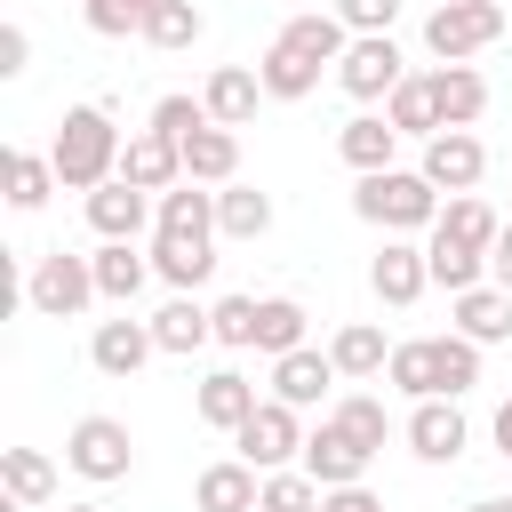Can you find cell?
<instances>
[{
    "mask_svg": "<svg viewBox=\"0 0 512 512\" xmlns=\"http://www.w3.org/2000/svg\"><path fill=\"white\" fill-rule=\"evenodd\" d=\"M336 152H344V168H352V176H384V168H392V152H400V128H392L384 112H352V120L336 128Z\"/></svg>",
    "mask_w": 512,
    "mask_h": 512,
    "instance_id": "e0dca14e",
    "label": "cell"
},
{
    "mask_svg": "<svg viewBox=\"0 0 512 512\" xmlns=\"http://www.w3.org/2000/svg\"><path fill=\"white\" fill-rule=\"evenodd\" d=\"M56 184H64V176H56L48 152H8V208H16V216H32Z\"/></svg>",
    "mask_w": 512,
    "mask_h": 512,
    "instance_id": "8d00e7d4",
    "label": "cell"
},
{
    "mask_svg": "<svg viewBox=\"0 0 512 512\" xmlns=\"http://www.w3.org/2000/svg\"><path fill=\"white\" fill-rule=\"evenodd\" d=\"M408 448H416L424 464H456V456L472 448L464 408H456V400H416V408H408Z\"/></svg>",
    "mask_w": 512,
    "mask_h": 512,
    "instance_id": "7c38bea8",
    "label": "cell"
},
{
    "mask_svg": "<svg viewBox=\"0 0 512 512\" xmlns=\"http://www.w3.org/2000/svg\"><path fill=\"white\" fill-rule=\"evenodd\" d=\"M120 152H128V144H120V128H112L104 104H72L64 128H56V144H48L64 192H96V184H112V176H120Z\"/></svg>",
    "mask_w": 512,
    "mask_h": 512,
    "instance_id": "6da1fadb",
    "label": "cell"
},
{
    "mask_svg": "<svg viewBox=\"0 0 512 512\" xmlns=\"http://www.w3.org/2000/svg\"><path fill=\"white\" fill-rule=\"evenodd\" d=\"M368 464H376V448H360L336 416H320V432H304V472H312L320 488H360Z\"/></svg>",
    "mask_w": 512,
    "mask_h": 512,
    "instance_id": "ba28073f",
    "label": "cell"
},
{
    "mask_svg": "<svg viewBox=\"0 0 512 512\" xmlns=\"http://www.w3.org/2000/svg\"><path fill=\"white\" fill-rule=\"evenodd\" d=\"M320 480L304 472V464H288V472H264V496H256V512H320Z\"/></svg>",
    "mask_w": 512,
    "mask_h": 512,
    "instance_id": "f35d334b",
    "label": "cell"
},
{
    "mask_svg": "<svg viewBox=\"0 0 512 512\" xmlns=\"http://www.w3.org/2000/svg\"><path fill=\"white\" fill-rule=\"evenodd\" d=\"M200 32H208L200 0H160V8L144 16V40H152V48H192Z\"/></svg>",
    "mask_w": 512,
    "mask_h": 512,
    "instance_id": "74e56055",
    "label": "cell"
},
{
    "mask_svg": "<svg viewBox=\"0 0 512 512\" xmlns=\"http://www.w3.org/2000/svg\"><path fill=\"white\" fill-rule=\"evenodd\" d=\"M144 128H152V136H168V144H176V152H184V144H192V136H200V128H208V104H200V96H160V104H152V120H144Z\"/></svg>",
    "mask_w": 512,
    "mask_h": 512,
    "instance_id": "60d3db41",
    "label": "cell"
},
{
    "mask_svg": "<svg viewBox=\"0 0 512 512\" xmlns=\"http://www.w3.org/2000/svg\"><path fill=\"white\" fill-rule=\"evenodd\" d=\"M328 416H336V424H344L360 448H384V440H392V416H384V400H376V392H344Z\"/></svg>",
    "mask_w": 512,
    "mask_h": 512,
    "instance_id": "ab89813d",
    "label": "cell"
},
{
    "mask_svg": "<svg viewBox=\"0 0 512 512\" xmlns=\"http://www.w3.org/2000/svg\"><path fill=\"white\" fill-rule=\"evenodd\" d=\"M424 256H432V288H448V296H464V288H488V256L480 248H464V240H424Z\"/></svg>",
    "mask_w": 512,
    "mask_h": 512,
    "instance_id": "836d02e7",
    "label": "cell"
},
{
    "mask_svg": "<svg viewBox=\"0 0 512 512\" xmlns=\"http://www.w3.org/2000/svg\"><path fill=\"white\" fill-rule=\"evenodd\" d=\"M136 8H144V16H152V8H160V0H136Z\"/></svg>",
    "mask_w": 512,
    "mask_h": 512,
    "instance_id": "f5cc1de1",
    "label": "cell"
},
{
    "mask_svg": "<svg viewBox=\"0 0 512 512\" xmlns=\"http://www.w3.org/2000/svg\"><path fill=\"white\" fill-rule=\"evenodd\" d=\"M256 80H264V96H272V104H304V96L320 88V64H304L296 48H280V40H272V48L256 56Z\"/></svg>",
    "mask_w": 512,
    "mask_h": 512,
    "instance_id": "4dcf8cb0",
    "label": "cell"
},
{
    "mask_svg": "<svg viewBox=\"0 0 512 512\" xmlns=\"http://www.w3.org/2000/svg\"><path fill=\"white\" fill-rule=\"evenodd\" d=\"M24 64H32V32L0 24V80H24Z\"/></svg>",
    "mask_w": 512,
    "mask_h": 512,
    "instance_id": "bcb514c9",
    "label": "cell"
},
{
    "mask_svg": "<svg viewBox=\"0 0 512 512\" xmlns=\"http://www.w3.org/2000/svg\"><path fill=\"white\" fill-rule=\"evenodd\" d=\"M320 512H384V496L360 480V488H328V496H320Z\"/></svg>",
    "mask_w": 512,
    "mask_h": 512,
    "instance_id": "7dc6e473",
    "label": "cell"
},
{
    "mask_svg": "<svg viewBox=\"0 0 512 512\" xmlns=\"http://www.w3.org/2000/svg\"><path fill=\"white\" fill-rule=\"evenodd\" d=\"M152 352H160V344H152V320H136V312L96 320V336H88V360H96L104 376H136Z\"/></svg>",
    "mask_w": 512,
    "mask_h": 512,
    "instance_id": "9a60e30c",
    "label": "cell"
},
{
    "mask_svg": "<svg viewBox=\"0 0 512 512\" xmlns=\"http://www.w3.org/2000/svg\"><path fill=\"white\" fill-rule=\"evenodd\" d=\"M336 16H344V32H352V40H368V32H392L400 0H336Z\"/></svg>",
    "mask_w": 512,
    "mask_h": 512,
    "instance_id": "f6af8a7d",
    "label": "cell"
},
{
    "mask_svg": "<svg viewBox=\"0 0 512 512\" xmlns=\"http://www.w3.org/2000/svg\"><path fill=\"white\" fill-rule=\"evenodd\" d=\"M384 120L400 128V136H440V104H432V80H400L392 96H384Z\"/></svg>",
    "mask_w": 512,
    "mask_h": 512,
    "instance_id": "d590c367",
    "label": "cell"
},
{
    "mask_svg": "<svg viewBox=\"0 0 512 512\" xmlns=\"http://www.w3.org/2000/svg\"><path fill=\"white\" fill-rule=\"evenodd\" d=\"M0 488H8V504H48L56 496V464L40 456V448H0Z\"/></svg>",
    "mask_w": 512,
    "mask_h": 512,
    "instance_id": "d6a6232c",
    "label": "cell"
},
{
    "mask_svg": "<svg viewBox=\"0 0 512 512\" xmlns=\"http://www.w3.org/2000/svg\"><path fill=\"white\" fill-rule=\"evenodd\" d=\"M64 512H104V504H64Z\"/></svg>",
    "mask_w": 512,
    "mask_h": 512,
    "instance_id": "816d5d0a",
    "label": "cell"
},
{
    "mask_svg": "<svg viewBox=\"0 0 512 512\" xmlns=\"http://www.w3.org/2000/svg\"><path fill=\"white\" fill-rule=\"evenodd\" d=\"M232 448H240V464H256V472H288V464H304V408L264 400V408L232 432Z\"/></svg>",
    "mask_w": 512,
    "mask_h": 512,
    "instance_id": "8992f818",
    "label": "cell"
},
{
    "mask_svg": "<svg viewBox=\"0 0 512 512\" xmlns=\"http://www.w3.org/2000/svg\"><path fill=\"white\" fill-rule=\"evenodd\" d=\"M424 80H432V104H440V128H472V120L488 112V80H480L472 64H432Z\"/></svg>",
    "mask_w": 512,
    "mask_h": 512,
    "instance_id": "7402d4cb",
    "label": "cell"
},
{
    "mask_svg": "<svg viewBox=\"0 0 512 512\" xmlns=\"http://www.w3.org/2000/svg\"><path fill=\"white\" fill-rule=\"evenodd\" d=\"M24 304H32L40 320H80V312L96 304V264H88V256H72V248H48V256H32Z\"/></svg>",
    "mask_w": 512,
    "mask_h": 512,
    "instance_id": "277c9868",
    "label": "cell"
},
{
    "mask_svg": "<svg viewBox=\"0 0 512 512\" xmlns=\"http://www.w3.org/2000/svg\"><path fill=\"white\" fill-rule=\"evenodd\" d=\"M368 288H376V304H416V296L432 288V256H424L416 240H384V248L368 256Z\"/></svg>",
    "mask_w": 512,
    "mask_h": 512,
    "instance_id": "8fae6325",
    "label": "cell"
},
{
    "mask_svg": "<svg viewBox=\"0 0 512 512\" xmlns=\"http://www.w3.org/2000/svg\"><path fill=\"white\" fill-rule=\"evenodd\" d=\"M328 360H336V376H384L392 368V344H384V328L376 320H344L336 336H328Z\"/></svg>",
    "mask_w": 512,
    "mask_h": 512,
    "instance_id": "d4e9b609",
    "label": "cell"
},
{
    "mask_svg": "<svg viewBox=\"0 0 512 512\" xmlns=\"http://www.w3.org/2000/svg\"><path fill=\"white\" fill-rule=\"evenodd\" d=\"M184 176H192V184H216V192L240 184V128H216V120H208V128L184 144Z\"/></svg>",
    "mask_w": 512,
    "mask_h": 512,
    "instance_id": "cb8c5ba5",
    "label": "cell"
},
{
    "mask_svg": "<svg viewBox=\"0 0 512 512\" xmlns=\"http://www.w3.org/2000/svg\"><path fill=\"white\" fill-rule=\"evenodd\" d=\"M80 16H88L96 40H128V32H144V8H136V0H80Z\"/></svg>",
    "mask_w": 512,
    "mask_h": 512,
    "instance_id": "ee69618b",
    "label": "cell"
},
{
    "mask_svg": "<svg viewBox=\"0 0 512 512\" xmlns=\"http://www.w3.org/2000/svg\"><path fill=\"white\" fill-rule=\"evenodd\" d=\"M432 232H440V240H464V248H480V256H488V248L504 240V216H496L480 192H456V200L440 208V224H432Z\"/></svg>",
    "mask_w": 512,
    "mask_h": 512,
    "instance_id": "f546056e",
    "label": "cell"
},
{
    "mask_svg": "<svg viewBox=\"0 0 512 512\" xmlns=\"http://www.w3.org/2000/svg\"><path fill=\"white\" fill-rule=\"evenodd\" d=\"M120 176H128L136 192H152V200H160V192H176V184H184V152H176L168 136H152V128H144V136H128Z\"/></svg>",
    "mask_w": 512,
    "mask_h": 512,
    "instance_id": "d6986e66",
    "label": "cell"
},
{
    "mask_svg": "<svg viewBox=\"0 0 512 512\" xmlns=\"http://www.w3.org/2000/svg\"><path fill=\"white\" fill-rule=\"evenodd\" d=\"M208 272H216V240H176V232H152V280H168L176 296H192Z\"/></svg>",
    "mask_w": 512,
    "mask_h": 512,
    "instance_id": "603a6c76",
    "label": "cell"
},
{
    "mask_svg": "<svg viewBox=\"0 0 512 512\" xmlns=\"http://www.w3.org/2000/svg\"><path fill=\"white\" fill-rule=\"evenodd\" d=\"M152 344H160V352H200V344H216V312L192 304V296H168V304L152 312Z\"/></svg>",
    "mask_w": 512,
    "mask_h": 512,
    "instance_id": "83f0119b",
    "label": "cell"
},
{
    "mask_svg": "<svg viewBox=\"0 0 512 512\" xmlns=\"http://www.w3.org/2000/svg\"><path fill=\"white\" fill-rule=\"evenodd\" d=\"M216 232H224V240H264V232H272V192L224 184V192H216Z\"/></svg>",
    "mask_w": 512,
    "mask_h": 512,
    "instance_id": "1f68e13d",
    "label": "cell"
},
{
    "mask_svg": "<svg viewBox=\"0 0 512 512\" xmlns=\"http://www.w3.org/2000/svg\"><path fill=\"white\" fill-rule=\"evenodd\" d=\"M328 384H336V360L328 352H280L272 360V400H288V408H320L328 400Z\"/></svg>",
    "mask_w": 512,
    "mask_h": 512,
    "instance_id": "44dd1931",
    "label": "cell"
},
{
    "mask_svg": "<svg viewBox=\"0 0 512 512\" xmlns=\"http://www.w3.org/2000/svg\"><path fill=\"white\" fill-rule=\"evenodd\" d=\"M400 80H408V72H400V48H392V32H368V40H352V48H344V64H336V88H344L352 104H384Z\"/></svg>",
    "mask_w": 512,
    "mask_h": 512,
    "instance_id": "52a82bcc",
    "label": "cell"
},
{
    "mask_svg": "<svg viewBox=\"0 0 512 512\" xmlns=\"http://www.w3.org/2000/svg\"><path fill=\"white\" fill-rule=\"evenodd\" d=\"M256 496H264V472L240 464V456H216L192 480V512H256Z\"/></svg>",
    "mask_w": 512,
    "mask_h": 512,
    "instance_id": "5bb4252c",
    "label": "cell"
},
{
    "mask_svg": "<svg viewBox=\"0 0 512 512\" xmlns=\"http://www.w3.org/2000/svg\"><path fill=\"white\" fill-rule=\"evenodd\" d=\"M192 408H200V424H208V432H240L264 400H256V384H248L240 368H208V376L192 384Z\"/></svg>",
    "mask_w": 512,
    "mask_h": 512,
    "instance_id": "4fadbf2b",
    "label": "cell"
},
{
    "mask_svg": "<svg viewBox=\"0 0 512 512\" xmlns=\"http://www.w3.org/2000/svg\"><path fill=\"white\" fill-rule=\"evenodd\" d=\"M448 304H456V336H472L480 352L512 336V296H504L496 280H488V288H464V296H448Z\"/></svg>",
    "mask_w": 512,
    "mask_h": 512,
    "instance_id": "484cf974",
    "label": "cell"
},
{
    "mask_svg": "<svg viewBox=\"0 0 512 512\" xmlns=\"http://www.w3.org/2000/svg\"><path fill=\"white\" fill-rule=\"evenodd\" d=\"M88 264H96V296L104 304H136L144 280H152V248H136V240H104Z\"/></svg>",
    "mask_w": 512,
    "mask_h": 512,
    "instance_id": "ffe728a7",
    "label": "cell"
},
{
    "mask_svg": "<svg viewBox=\"0 0 512 512\" xmlns=\"http://www.w3.org/2000/svg\"><path fill=\"white\" fill-rule=\"evenodd\" d=\"M472 384H480V344L448 328V336H440V392H448V400H464Z\"/></svg>",
    "mask_w": 512,
    "mask_h": 512,
    "instance_id": "b9f144b4",
    "label": "cell"
},
{
    "mask_svg": "<svg viewBox=\"0 0 512 512\" xmlns=\"http://www.w3.org/2000/svg\"><path fill=\"white\" fill-rule=\"evenodd\" d=\"M272 40H280V48H296L304 64H320V72H328V64H344V48H352V32H344V16H336V8H304V16H288Z\"/></svg>",
    "mask_w": 512,
    "mask_h": 512,
    "instance_id": "2e32d148",
    "label": "cell"
},
{
    "mask_svg": "<svg viewBox=\"0 0 512 512\" xmlns=\"http://www.w3.org/2000/svg\"><path fill=\"white\" fill-rule=\"evenodd\" d=\"M64 464H72L80 480L112 488V480H128V472H136V440H128V424H120V416H80V424L64 432Z\"/></svg>",
    "mask_w": 512,
    "mask_h": 512,
    "instance_id": "5b68a950",
    "label": "cell"
},
{
    "mask_svg": "<svg viewBox=\"0 0 512 512\" xmlns=\"http://www.w3.org/2000/svg\"><path fill=\"white\" fill-rule=\"evenodd\" d=\"M256 352H304V304L296 296H256Z\"/></svg>",
    "mask_w": 512,
    "mask_h": 512,
    "instance_id": "e575fe53",
    "label": "cell"
},
{
    "mask_svg": "<svg viewBox=\"0 0 512 512\" xmlns=\"http://www.w3.org/2000/svg\"><path fill=\"white\" fill-rule=\"evenodd\" d=\"M208 312H216V344L256 352V296H224V304H208Z\"/></svg>",
    "mask_w": 512,
    "mask_h": 512,
    "instance_id": "7bdbcfd3",
    "label": "cell"
},
{
    "mask_svg": "<svg viewBox=\"0 0 512 512\" xmlns=\"http://www.w3.org/2000/svg\"><path fill=\"white\" fill-rule=\"evenodd\" d=\"M472 512H512V496H480V504H472Z\"/></svg>",
    "mask_w": 512,
    "mask_h": 512,
    "instance_id": "f907efd6",
    "label": "cell"
},
{
    "mask_svg": "<svg viewBox=\"0 0 512 512\" xmlns=\"http://www.w3.org/2000/svg\"><path fill=\"white\" fill-rule=\"evenodd\" d=\"M504 40V0H440L432 16H424V48L440 56V64H472L480 48H496Z\"/></svg>",
    "mask_w": 512,
    "mask_h": 512,
    "instance_id": "3957f363",
    "label": "cell"
},
{
    "mask_svg": "<svg viewBox=\"0 0 512 512\" xmlns=\"http://www.w3.org/2000/svg\"><path fill=\"white\" fill-rule=\"evenodd\" d=\"M480 176H488V144H480L472 128H440V136L424 144V184H432V192L456 200V192H472Z\"/></svg>",
    "mask_w": 512,
    "mask_h": 512,
    "instance_id": "9c48e42d",
    "label": "cell"
},
{
    "mask_svg": "<svg viewBox=\"0 0 512 512\" xmlns=\"http://www.w3.org/2000/svg\"><path fill=\"white\" fill-rule=\"evenodd\" d=\"M144 224H160V200L136 192L128 176H112V184L88 192V232H96V240H136Z\"/></svg>",
    "mask_w": 512,
    "mask_h": 512,
    "instance_id": "30bf717a",
    "label": "cell"
},
{
    "mask_svg": "<svg viewBox=\"0 0 512 512\" xmlns=\"http://www.w3.org/2000/svg\"><path fill=\"white\" fill-rule=\"evenodd\" d=\"M200 104H208V120H216V128H248V120H256V104H264V80H256L248 64H216V72H208V88H200Z\"/></svg>",
    "mask_w": 512,
    "mask_h": 512,
    "instance_id": "ac0fdd59",
    "label": "cell"
},
{
    "mask_svg": "<svg viewBox=\"0 0 512 512\" xmlns=\"http://www.w3.org/2000/svg\"><path fill=\"white\" fill-rule=\"evenodd\" d=\"M440 208H448V200L424 184V168H384V176H360V184H352V216L376 224V232H392V240L432 232Z\"/></svg>",
    "mask_w": 512,
    "mask_h": 512,
    "instance_id": "7a4b0ae2",
    "label": "cell"
},
{
    "mask_svg": "<svg viewBox=\"0 0 512 512\" xmlns=\"http://www.w3.org/2000/svg\"><path fill=\"white\" fill-rule=\"evenodd\" d=\"M488 440H496V456H504V464H512V400H504V408H496V424H488Z\"/></svg>",
    "mask_w": 512,
    "mask_h": 512,
    "instance_id": "681fc988",
    "label": "cell"
},
{
    "mask_svg": "<svg viewBox=\"0 0 512 512\" xmlns=\"http://www.w3.org/2000/svg\"><path fill=\"white\" fill-rule=\"evenodd\" d=\"M392 392H408V400H448L440 392V336H408V344H392Z\"/></svg>",
    "mask_w": 512,
    "mask_h": 512,
    "instance_id": "f1b7e54d",
    "label": "cell"
},
{
    "mask_svg": "<svg viewBox=\"0 0 512 512\" xmlns=\"http://www.w3.org/2000/svg\"><path fill=\"white\" fill-rule=\"evenodd\" d=\"M152 232H176V240H216V192L208 184H176V192H160V224Z\"/></svg>",
    "mask_w": 512,
    "mask_h": 512,
    "instance_id": "4316f807",
    "label": "cell"
},
{
    "mask_svg": "<svg viewBox=\"0 0 512 512\" xmlns=\"http://www.w3.org/2000/svg\"><path fill=\"white\" fill-rule=\"evenodd\" d=\"M488 280H496V288H504V296H512V224H504V240H496V248H488Z\"/></svg>",
    "mask_w": 512,
    "mask_h": 512,
    "instance_id": "c3c4849f",
    "label": "cell"
}]
</instances>
